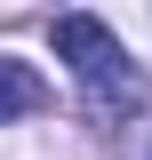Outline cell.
<instances>
[{
  "label": "cell",
  "instance_id": "2",
  "mask_svg": "<svg viewBox=\"0 0 152 160\" xmlns=\"http://www.w3.org/2000/svg\"><path fill=\"white\" fill-rule=\"evenodd\" d=\"M40 104H48V80H40L32 64L0 56V120H24V112H40Z\"/></svg>",
  "mask_w": 152,
  "mask_h": 160
},
{
  "label": "cell",
  "instance_id": "1",
  "mask_svg": "<svg viewBox=\"0 0 152 160\" xmlns=\"http://www.w3.org/2000/svg\"><path fill=\"white\" fill-rule=\"evenodd\" d=\"M56 56L72 64V80L88 88L96 104H136V64H128V48H120V32L104 16H56Z\"/></svg>",
  "mask_w": 152,
  "mask_h": 160
}]
</instances>
